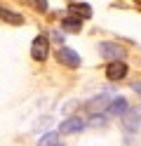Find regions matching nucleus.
Instances as JSON below:
<instances>
[{
    "mask_svg": "<svg viewBox=\"0 0 141 146\" xmlns=\"http://www.w3.org/2000/svg\"><path fill=\"white\" fill-rule=\"evenodd\" d=\"M99 54H101L103 59H108V64H113V61H122V57H125V47H120L118 42L103 40V42H99Z\"/></svg>",
    "mask_w": 141,
    "mask_h": 146,
    "instance_id": "f257e3e1",
    "label": "nucleus"
},
{
    "mask_svg": "<svg viewBox=\"0 0 141 146\" xmlns=\"http://www.w3.org/2000/svg\"><path fill=\"white\" fill-rule=\"evenodd\" d=\"M31 57L35 61H45L50 57V40H47V35H38L31 42Z\"/></svg>",
    "mask_w": 141,
    "mask_h": 146,
    "instance_id": "f03ea898",
    "label": "nucleus"
},
{
    "mask_svg": "<svg viewBox=\"0 0 141 146\" xmlns=\"http://www.w3.org/2000/svg\"><path fill=\"white\" fill-rule=\"evenodd\" d=\"M56 59H59V64H64V66L68 68H78L80 66V54L71 50V47H59L56 50Z\"/></svg>",
    "mask_w": 141,
    "mask_h": 146,
    "instance_id": "7ed1b4c3",
    "label": "nucleus"
},
{
    "mask_svg": "<svg viewBox=\"0 0 141 146\" xmlns=\"http://www.w3.org/2000/svg\"><path fill=\"white\" fill-rule=\"evenodd\" d=\"M85 120L80 115H71V118H66V120L61 123V127H59V132L61 134H78V132H82L85 130Z\"/></svg>",
    "mask_w": 141,
    "mask_h": 146,
    "instance_id": "20e7f679",
    "label": "nucleus"
},
{
    "mask_svg": "<svg viewBox=\"0 0 141 146\" xmlns=\"http://www.w3.org/2000/svg\"><path fill=\"white\" fill-rule=\"evenodd\" d=\"M122 125H125V132H139V127H141V111L139 108H129V111L122 115Z\"/></svg>",
    "mask_w": 141,
    "mask_h": 146,
    "instance_id": "39448f33",
    "label": "nucleus"
},
{
    "mask_svg": "<svg viewBox=\"0 0 141 146\" xmlns=\"http://www.w3.org/2000/svg\"><path fill=\"white\" fill-rule=\"evenodd\" d=\"M127 64L125 61H113L108 64V68H106V78L108 80H122V78H127Z\"/></svg>",
    "mask_w": 141,
    "mask_h": 146,
    "instance_id": "423d86ee",
    "label": "nucleus"
},
{
    "mask_svg": "<svg viewBox=\"0 0 141 146\" xmlns=\"http://www.w3.org/2000/svg\"><path fill=\"white\" fill-rule=\"evenodd\" d=\"M111 106V102H108V94H99V97H94V99H89L87 102V111H89V115H99L103 108H108Z\"/></svg>",
    "mask_w": 141,
    "mask_h": 146,
    "instance_id": "0eeeda50",
    "label": "nucleus"
},
{
    "mask_svg": "<svg viewBox=\"0 0 141 146\" xmlns=\"http://www.w3.org/2000/svg\"><path fill=\"white\" fill-rule=\"evenodd\" d=\"M127 111H129V102L125 97H115L108 106V115H125Z\"/></svg>",
    "mask_w": 141,
    "mask_h": 146,
    "instance_id": "6e6552de",
    "label": "nucleus"
},
{
    "mask_svg": "<svg viewBox=\"0 0 141 146\" xmlns=\"http://www.w3.org/2000/svg\"><path fill=\"white\" fill-rule=\"evenodd\" d=\"M61 29H64V31H68V33H80L82 21L78 19V17H66V19L61 21Z\"/></svg>",
    "mask_w": 141,
    "mask_h": 146,
    "instance_id": "1a4fd4ad",
    "label": "nucleus"
},
{
    "mask_svg": "<svg viewBox=\"0 0 141 146\" xmlns=\"http://www.w3.org/2000/svg\"><path fill=\"white\" fill-rule=\"evenodd\" d=\"M0 19H5L7 24H24V17L12 12V10H7V7H0Z\"/></svg>",
    "mask_w": 141,
    "mask_h": 146,
    "instance_id": "9d476101",
    "label": "nucleus"
},
{
    "mask_svg": "<svg viewBox=\"0 0 141 146\" xmlns=\"http://www.w3.org/2000/svg\"><path fill=\"white\" fill-rule=\"evenodd\" d=\"M68 7H71V10H78V14L85 17V19H89V17H92V7L87 3H68Z\"/></svg>",
    "mask_w": 141,
    "mask_h": 146,
    "instance_id": "9b49d317",
    "label": "nucleus"
},
{
    "mask_svg": "<svg viewBox=\"0 0 141 146\" xmlns=\"http://www.w3.org/2000/svg\"><path fill=\"white\" fill-rule=\"evenodd\" d=\"M38 146H59V137H56V132H47L40 141H38Z\"/></svg>",
    "mask_w": 141,
    "mask_h": 146,
    "instance_id": "f8f14e48",
    "label": "nucleus"
},
{
    "mask_svg": "<svg viewBox=\"0 0 141 146\" xmlns=\"http://www.w3.org/2000/svg\"><path fill=\"white\" fill-rule=\"evenodd\" d=\"M89 125H92V127H103V125H106V115H103V113L89 115Z\"/></svg>",
    "mask_w": 141,
    "mask_h": 146,
    "instance_id": "ddd939ff",
    "label": "nucleus"
},
{
    "mask_svg": "<svg viewBox=\"0 0 141 146\" xmlns=\"http://www.w3.org/2000/svg\"><path fill=\"white\" fill-rule=\"evenodd\" d=\"M31 3H35L40 12H47V0H31Z\"/></svg>",
    "mask_w": 141,
    "mask_h": 146,
    "instance_id": "4468645a",
    "label": "nucleus"
}]
</instances>
